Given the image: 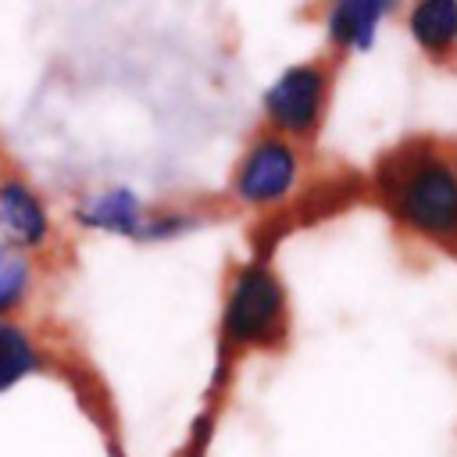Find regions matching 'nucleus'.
<instances>
[{
  "label": "nucleus",
  "instance_id": "4",
  "mask_svg": "<svg viewBox=\"0 0 457 457\" xmlns=\"http://www.w3.org/2000/svg\"><path fill=\"white\" fill-rule=\"evenodd\" d=\"M303 150L268 129H261L232 164L228 196L246 211H275L303 182Z\"/></svg>",
  "mask_w": 457,
  "mask_h": 457
},
{
  "label": "nucleus",
  "instance_id": "7",
  "mask_svg": "<svg viewBox=\"0 0 457 457\" xmlns=\"http://www.w3.org/2000/svg\"><path fill=\"white\" fill-rule=\"evenodd\" d=\"M396 7V0H336L321 11L325 43L336 54H368L378 39L382 21H389Z\"/></svg>",
  "mask_w": 457,
  "mask_h": 457
},
{
  "label": "nucleus",
  "instance_id": "6",
  "mask_svg": "<svg viewBox=\"0 0 457 457\" xmlns=\"http://www.w3.org/2000/svg\"><path fill=\"white\" fill-rule=\"evenodd\" d=\"M150 214H154V207L129 186L93 189L71 207V218L79 228L118 236V239H139V243L146 239Z\"/></svg>",
  "mask_w": 457,
  "mask_h": 457
},
{
  "label": "nucleus",
  "instance_id": "2",
  "mask_svg": "<svg viewBox=\"0 0 457 457\" xmlns=\"http://www.w3.org/2000/svg\"><path fill=\"white\" fill-rule=\"evenodd\" d=\"M289 336V293L271 261H239L225 282L218 343L225 353L275 350Z\"/></svg>",
  "mask_w": 457,
  "mask_h": 457
},
{
  "label": "nucleus",
  "instance_id": "9",
  "mask_svg": "<svg viewBox=\"0 0 457 457\" xmlns=\"http://www.w3.org/2000/svg\"><path fill=\"white\" fill-rule=\"evenodd\" d=\"M43 368H46V350L39 336L18 318H4L0 321V396L21 386L25 378L39 375Z\"/></svg>",
  "mask_w": 457,
  "mask_h": 457
},
{
  "label": "nucleus",
  "instance_id": "5",
  "mask_svg": "<svg viewBox=\"0 0 457 457\" xmlns=\"http://www.w3.org/2000/svg\"><path fill=\"white\" fill-rule=\"evenodd\" d=\"M0 243L29 257L54 243V211L46 196L14 168H0Z\"/></svg>",
  "mask_w": 457,
  "mask_h": 457
},
{
  "label": "nucleus",
  "instance_id": "3",
  "mask_svg": "<svg viewBox=\"0 0 457 457\" xmlns=\"http://www.w3.org/2000/svg\"><path fill=\"white\" fill-rule=\"evenodd\" d=\"M332 96V68L325 61H296L282 68L261 93L264 129L303 146L311 143L328 114Z\"/></svg>",
  "mask_w": 457,
  "mask_h": 457
},
{
  "label": "nucleus",
  "instance_id": "10",
  "mask_svg": "<svg viewBox=\"0 0 457 457\" xmlns=\"http://www.w3.org/2000/svg\"><path fill=\"white\" fill-rule=\"evenodd\" d=\"M36 278H39L36 257L0 243V321L21 314V307L36 293Z\"/></svg>",
  "mask_w": 457,
  "mask_h": 457
},
{
  "label": "nucleus",
  "instance_id": "1",
  "mask_svg": "<svg viewBox=\"0 0 457 457\" xmlns=\"http://www.w3.org/2000/svg\"><path fill=\"white\" fill-rule=\"evenodd\" d=\"M375 196L400 232L418 243L457 250V150L439 139L393 146L375 175Z\"/></svg>",
  "mask_w": 457,
  "mask_h": 457
},
{
  "label": "nucleus",
  "instance_id": "8",
  "mask_svg": "<svg viewBox=\"0 0 457 457\" xmlns=\"http://www.w3.org/2000/svg\"><path fill=\"white\" fill-rule=\"evenodd\" d=\"M411 43L436 64L457 57V0H418L407 7Z\"/></svg>",
  "mask_w": 457,
  "mask_h": 457
}]
</instances>
